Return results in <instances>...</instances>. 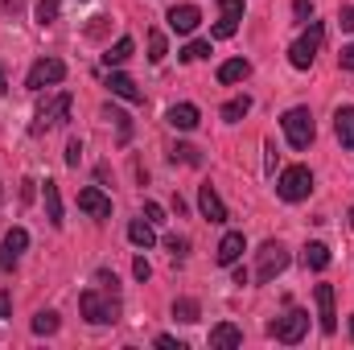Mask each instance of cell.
Returning a JSON list of instances; mask_svg holds the SVG:
<instances>
[{
  "label": "cell",
  "mask_w": 354,
  "mask_h": 350,
  "mask_svg": "<svg viewBox=\"0 0 354 350\" xmlns=\"http://www.w3.org/2000/svg\"><path fill=\"white\" fill-rule=\"evenodd\" d=\"M235 347H243V330L235 322H218L210 330V350H235Z\"/></svg>",
  "instance_id": "cell-16"
},
{
  "label": "cell",
  "mask_w": 354,
  "mask_h": 350,
  "mask_svg": "<svg viewBox=\"0 0 354 350\" xmlns=\"http://www.w3.org/2000/svg\"><path fill=\"white\" fill-rule=\"evenodd\" d=\"M132 272H136V280H149V276H153V268H149V260H145V256H136Z\"/></svg>",
  "instance_id": "cell-39"
},
{
  "label": "cell",
  "mask_w": 354,
  "mask_h": 350,
  "mask_svg": "<svg viewBox=\"0 0 354 350\" xmlns=\"http://www.w3.org/2000/svg\"><path fill=\"white\" fill-rule=\"evenodd\" d=\"M239 21H243V0H218V21H214L210 37H218V42L235 37L239 33Z\"/></svg>",
  "instance_id": "cell-9"
},
{
  "label": "cell",
  "mask_w": 354,
  "mask_h": 350,
  "mask_svg": "<svg viewBox=\"0 0 354 350\" xmlns=\"http://www.w3.org/2000/svg\"><path fill=\"white\" fill-rule=\"evenodd\" d=\"M0 317H12V297L8 293H0Z\"/></svg>",
  "instance_id": "cell-41"
},
{
  "label": "cell",
  "mask_w": 354,
  "mask_h": 350,
  "mask_svg": "<svg viewBox=\"0 0 354 350\" xmlns=\"http://www.w3.org/2000/svg\"><path fill=\"white\" fill-rule=\"evenodd\" d=\"M165 120L174 124L177 132H194V128H198V120H202V111H198L194 103H174V107L165 111Z\"/></svg>",
  "instance_id": "cell-17"
},
{
  "label": "cell",
  "mask_w": 354,
  "mask_h": 350,
  "mask_svg": "<svg viewBox=\"0 0 354 350\" xmlns=\"http://www.w3.org/2000/svg\"><path fill=\"white\" fill-rule=\"evenodd\" d=\"M256 256H260V264H256V280H272V276H280V272L288 268V252H284V243H276V239H268Z\"/></svg>",
  "instance_id": "cell-8"
},
{
  "label": "cell",
  "mask_w": 354,
  "mask_h": 350,
  "mask_svg": "<svg viewBox=\"0 0 354 350\" xmlns=\"http://www.w3.org/2000/svg\"><path fill=\"white\" fill-rule=\"evenodd\" d=\"M169 161H181V165H202L198 149H189V145H177L174 153H169Z\"/></svg>",
  "instance_id": "cell-32"
},
{
  "label": "cell",
  "mask_w": 354,
  "mask_h": 350,
  "mask_svg": "<svg viewBox=\"0 0 354 350\" xmlns=\"http://www.w3.org/2000/svg\"><path fill=\"white\" fill-rule=\"evenodd\" d=\"M145 219H149V223L157 227V223H165V210H161L157 202H145Z\"/></svg>",
  "instance_id": "cell-36"
},
{
  "label": "cell",
  "mask_w": 354,
  "mask_h": 350,
  "mask_svg": "<svg viewBox=\"0 0 354 350\" xmlns=\"http://www.w3.org/2000/svg\"><path fill=\"white\" fill-rule=\"evenodd\" d=\"M198 206H202V214L210 219V223H227V206H223V198H218V190L206 181V185H198Z\"/></svg>",
  "instance_id": "cell-15"
},
{
  "label": "cell",
  "mask_w": 354,
  "mask_h": 350,
  "mask_svg": "<svg viewBox=\"0 0 354 350\" xmlns=\"http://www.w3.org/2000/svg\"><path fill=\"white\" fill-rule=\"evenodd\" d=\"M79 210H87L91 219H111V198L99 185H87V190H79Z\"/></svg>",
  "instance_id": "cell-14"
},
{
  "label": "cell",
  "mask_w": 354,
  "mask_h": 350,
  "mask_svg": "<svg viewBox=\"0 0 354 350\" xmlns=\"http://www.w3.org/2000/svg\"><path fill=\"white\" fill-rule=\"evenodd\" d=\"M313 301H317L322 334H334V330H338V313H334V284H317V288H313Z\"/></svg>",
  "instance_id": "cell-11"
},
{
  "label": "cell",
  "mask_w": 354,
  "mask_h": 350,
  "mask_svg": "<svg viewBox=\"0 0 354 350\" xmlns=\"http://www.w3.org/2000/svg\"><path fill=\"white\" fill-rule=\"evenodd\" d=\"M0 198H4V190H0Z\"/></svg>",
  "instance_id": "cell-46"
},
{
  "label": "cell",
  "mask_w": 354,
  "mask_h": 350,
  "mask_svg": "<svg viewBox=\"0 0 354 350\" xmlns=\"http://www.w3.org/2000/svg\"><path fill=\"white\" fill-rule=\"evenodd\" d=\"M54 330H58V313L54 309H41L33 317V334H54Z\"/></svg>",
  "instance_id": "cell-30"
},
{
  "label": "cell",
  "mask_w": 354,
  "mask_h": 350,
  "mask_svg": "<svg viewBox=\"0 0 354 350\" xmlns=\"http://www.w3.org/2000/svg\"><path fill=\"white\" fill-rule=\"evenodd\" d=\"M41 198H46V219H50V227H62V194H58V181L46 177Z\"/></svg>",
  "instance_id": "cell-20"
},
{
  "label": "cell",
  "mask_w": 354,
  "mask_h": 350,
  "mask_svg": "<svg viewBox=\"0 0 354 350\" xmlns=\"http://www.w3.org/2000/svg\"><path fill=\"white\" fill-rule=\"evenodd\" d=\"M107 87H111V95H120V99H128V103H145V91L136 87L128 75H120V71L107 75Z\"/></svg>",
  "instance_id": "cell-18"
},
{
  "label": "cell",
  "mask_w": 354,
  "mask_h": 350,
  "mask_svg": "<svg viewBox=\"0 0 354 350\" xmlns=\"http://www.w3.org/2000/svg\"><path fill=\"white\" fill-rule=\"evenodd\" d=\"M79 309L91 326H115L120 322V293L115 288H87L79 297Z\"/></svg>",
  "instance_id": "cell-1"
},
{
  "label": "cell",
  "mask_w": 354,
  "mask_h": 350,
  "mask_svg": "<svg viewBox=\"0 0 354 350\" xmlns=\"http://www.w3.org/2000/svg\"><path fill=\"white\" fill-rule=\"evenodd\" d=\"M165 54H169V46H165V33H161V29H153V33H149V62H161Z\"/></svg>",
  "instance_id": "cell-28"
},
{
  "label": "cell",
  "mask_w": 354,
  "mask_h": 350,
  "mask_svg": "<svg viewBox=\"0 0 354 350\" xmlns=\"http://www.w3.org/2000/svg\"><path fill=\"white\" fill-rule=\"evenodd\" d=\"M338 25H342L346 33H354V4H346V8L338 12Z\"/></svg>",
  "instance_id": "cell-37"
},
{
  "label": "cell",
  "mask_w": 354,
  "mask_h": 350,
  "mask_svg": "<svg viewBox=\"0 0 354 350\" xmlns=\"http://www.w3.org/2000/svg\"><path fill=\"white\" fill-rule=\"evenodd\" d=\"M4 91H8V83H4V66H0V95H4Z\"/></svg>",
  "instance_id": "cell-43"
},
{
  "label": "cell",
  "mask_w": 354,
  "mask_h": 350,
  "mask_svg": "<svg viewBox=\"0 0 354 350\" xmlns=\"http://www.w3.org/2000/svg\"><path fill=\"white\" fill-rule=\"evenodd\" d=\"M128 239H132L140 252H149V248L157 243V231H153V223H149V219H132V223H128Z\"/></svg>",
  "instance_id": "cell-23"
},
{
  "label": "cell",
  "mask_w": 354,
  "mask_h": 350,
  "mask_svg": "<svg viewBox=\"0 0 354 350\" xmlns=\"http://www.w3.org/2000/svg\"><path fill=\"white\" fill-rule=\"evenodd\" d=\"M174 317L177 322H198V317H202V305H198L194 297H177L174 301Z\"/></svg>",
  "instance_id": "cell-26"
},
{
  "label": "cell",
  "mask_w": 354,
  "mask_h": 350,
  "mask_svg": "<svg viewBox=\"0 0 354 350\" xmlns=\"http://www.w3.org/2000/svg\"><path fill=\"white\" fill-rule=\"evenodd\" d=\"M157 347L161 350H185V342H177L174 334H157Z\"/></svg>",
  "instance_id": "cell-38"
},
{
  "label": "cell",
  "mask_w": 354,
  "mask_h": 350,
  "mask_svg": "<svg viewBox=\"0 0 354 350\" xmlns=\"http://www.w3.org/2000/svg\"><path fill=\"white\" fill-rule=\"evenodd\" d=\"M243 252H248L243 231H227V235H223V243H218V252H214V260L223 264V268H235V264L243 260Z\"/></svg>",
  "instance_id": "cell-12"
},
{
  "label": "cell",
  "mask_w": 354,
  "mask_h": 350,
  "mask_svg": "<svg viewBox=\"0 0 354 350\" xmlns=\"http://www.w3.org/2000/svg\"><path fill=\"white\" fill-rule=\"evenodd\" d=\"M351 227H354V206H351Z\"/></svg>",
  "instance_id": "cell-45"
},
{
  "label": "cell",
  "mask_w": 354,
  "mask_h": 350,
  "mask_svg": "<svg viewBox=\"0 0 354 350\" xmlns=\"http://www.w3.org/2000/svg\"><path fill=\"white\" fill-rule=\"evenodd\" d=\"M210 54V42H189V46H181L177 50V58L181 62H198V58H206Z\"/></svg>",
  "instance_id": "cell-29"
},
{
  "label": "cell",
  "mask_w": 354,
  "mask_h": 350,
  "mask_svg": "<svg viewBox=\"0 0 354 350\" xmlns=\"http://www.w3.org/2000/svg\"><path fill=\"white\" fill-rule=\"evenodd\" d=\"M62 79H66V62H62V58H37V62L29 66L25 87L29 91H46V87H58Z\"/></svg>",
  "instance_id": "cell-7"
},
{
  "label": "cell",
  "mask_w": 354,
  "mask_h": 350,
  "mask_svg": "<svg viewBox=\"0 0 354 350\" xmlns=\"http://www.w3.org/2000/svg\"><path fill=\"white\" fill-rule=\"evenodd\" d=\"M79 161H83V140L71 136V145H66V165H79Z\"/></svg>",
  "instance_id": "cell-35"
},
{
  "label": "cell",
  "mask_w": 354,
  "mask_h": 350,
  "mask_svg": "<svg viewBox=\"0 0 354 350\" xmlns=\"http://www.w3.org/2000/svg\"><path fill=\"white\" fill-rule=\"evenodd\" d=\"M338 62H342V71H354V42H351V46H342Z\"/></svg>",
  "instance_id": "cell-40"
},
{
  "label": "cell",
  "mask_w": 354,
  "mask_h": 350,
  "mask_svg": "<svg viewBox=\"0 0 354 350\" xmlns=\"http://www.w3.org/2000/svg\"><path fill=\"white\" fill-rule=\"evenodd\" d=\"M280 128H284V136H288L292 149H309L313 136H317V124H313V111L309 107H288L280 116Z\"/></svg>",
  "instance_id": "cell-4"
},
{
  "label": "cell",
  "mask_w": 354,
  "mask_h": 350,
  "mask_svg": "<svg viewBox=\"0 0 354 350\" xmlns=\"http://www.w3.org/2000/svg\"><path fill=\"white\" fill-rule=\"evenodd\" d=\"M351 338H354V313H351Z\"/></svg>",
  "instance_id": "cell-44"
},
{
  "label": "cell",
  "mask_w": 354,
  "mask_h": 350,
  "mask_svg": "<svg viewBox=\"0 0 354 350\" xmlns=\"http://www.w3.org/2000/svg\"><path fill=\"white\" fill-rule=\"evenodd\" d=\"M132 50H136V46H132V37H120V42L103 54V62H107V66H124V62L132 58Z\"/></svg>",
  "instance_id": "cell-25"
},
{
  "label": "cell",
  "mask_w": 354,
  "mask_h": 350,
  "mask_svg": "<svg viewBox=\"0 0 354 350\" xmlns=\"http://www.w3.org/2000/svg\"><path fill=\"white\" fill-rule=\"evenodd\" d=\"M305 330H309V313L297 309V305H292L284 317H276V322L268 326V334H272L276 342H284V347H297V342L305 338Z\"/></svg>",
  "instance_id": "cell-6"
},
{
  "label": "cell",
  "mask_w": 354,
  "mask_h": 350,
  "mask_svg": "<svg viewBox=\"0 0 354 350\" xmlns=\"http://www.w3.org/2000/svg\"><path fill=\"white\" fill-rule=\"evenodd\" d=\"M165 21H169L174 33H194V29L202 25V12H198V4H174V8L165 12Z\"/></svg>",
  "instance_id": "cell-13"
},
{
  "label": "cell",
  "mask_w": 354,
  "mask_h": 350,
  "mask_svg": "<svg viewBox=\"0 0 354 350\" xmlns=\"http://www.w3.org/2000/svg\"><path fill=\"white\" fill-rule=\"evenodd\" d=\"M330 260H334V256H330V248H326L322 239L305 243V252H301V264H305V268H313V272H326V268H330Z\"/></svg>",
  "instance_id": "cell-21"
},
{
  "label": "cell",
  "mask_w": 354,
  "mask_h": 350,
  "mask_svg": "<svg viewBox=\"0 0 354 350\" xmlns=\"http://www.w3.org/2000/svg\"><path fill=\"white\" fill-rule=\"evenodd\" d=\"M58 8H62V0H37V25H54Z\"/></svg>",
  "instance_id": "cell-31"
},
{
  "label": "cell",
  "mask_w": 354,
  "mask_h": 350,
  "mask_svg": "<svg viewBox=\"0 0 354 350\" xmlns=\"http://www.w3.org/2000/svg\"><path fill=\"white\" fill-rule=\"evenodd\" d=\"M334 132H338L342 149H354V107H338L334 111Z\"/></svg>",
  "instance_id": "cell-22"
},
{
  "label": "cell",
  "mask_w": 354,
  "mask_h": 350,
  "mask_svg": "<svg viewBox=\"0 0 354 350\" xmlns=\"http://www.w3.org/2000/svg\"><path fill=\"white\" fill-rule=\"evenodd\" d=\"M322 42H326V25H322V21H309L305 33L288 46V62H292L297 71H309V66L317 62V54H322Z\"/></svg>",
  "instance_id": "cell-2"
},
{
  "label": "cell",
  "mask_w": 354,
  "mask_h": 350,
  "mask_svg": "<svg viewBox=\"0 0 354 350\" xmlns=\"http://www.w3.org/2000/svg\"><path fill=\"white\" fill-rule=\"evenodd\" d=\"M103 116H107V120H115V132H120V145H128V140H132V120H128V116H124L120 107H111V103L103 107Z\"/></svg>",
  "instance_id": "cell-27"
},
{
  "label": "cell",
  "mask_w": 354,
  "mask_h": 350,
  "mask_svg": "<svg viewBox=\"0 0 354 350\" xmlns=\"http://www.w3.org/2000/svg\"><path fill=\"white\" fill-rule=\"evenodd\" d=\"M165 248H169V256H174V260H185V252H189V239H177V235H169V239H165Z\"/></svg>",
  "instance_id": "cell-33"
},
{
  "label": "cell",
  "mask_w": 354,
  "mask_h": 350,
  "mask_svg": "<svg viewBox=\"0 0 354 350\" xmlns=\"http://www.w3.org/2000/svg\"><path fill=\"white\" fill-rule=\"evenodd\" d=\"M264 153H268V174H276V145L272 140L264 145Z\"/></svg>",
  "instance_id": "cell-42"
},
{
  "label": "cell",
  "mask_w": 354,
  "mask_h": 350,
  "mask_svg": "<svg viewBox=\"0 0 354 350\" xmlns=\"http://www.w3.org/2000/svg\"><path fill=\"white\" fill-rule=\"evenodd\" d=\"M66 120H71V91H58V95H50V99L33 111L29 132H33V136H46L50 128H58V124H66Z\"/></svg>",
  "instance_id": "cell-3"
},
{
  "label": "cell",
  "mask_w": 354,
  "mask_h": 350,
  "mask_svg": "<svg viewBox=\"0 0 354 350\" xmlns=\"http://www.w3.org/2000/svg\"><path fill=\"white\" fill-rule=\"evenodd\" d=\"M25 248H29V231L25 227H12L4 239H0V272H12L21 256H25Z\"/></svg>",
  "instance_id": "cell-10"
},
{
  "label": "cell",
  "mask_w": 354,
  "mask_h": 350,
  "mask_svg": "<svg viewBox=\"0 0 354 350\" xmlns=\"http://www.w3.org/2000/svg\"><path fill=\"white\" fill-rule=\"evenodd\" d=\"M248 111H252V95H235L231 103H223V120H227V124H239Z\"/></svg>",
  "instance_id": "cell-24"
},
{
  "label": "cell",
  "mask_w": 354,
  "mask_h": 350,
  "mask_svg": "<svg viewBox=\"0 0 354 350\" xmlns=\"http://www.w3.org/2000/svg\"><path fill=\"white\" fill-rule=\"evenodd\" d=\"M248 75H252V62H248V58H227V62L218 66V83H223V87H231V83H243Z\"/></svg>",
  "instance_id": "cell-19"
},
{
  "label": "cell",
  "mask_w": 354,
  "mask_h": 350,
  "mask_svg": "<svg viewBox=\"0 0 354 350\" xmlns=\"http://www.w3.org/2000/svg\"><path fill=\"white\" fill-rule=\"evenodd\" d=\"M292 17H297L301 25H309V21H313V4H309V0H292Z\"/></svg>",
  "instance_id": "cell-34"
},
{
  "label": "cell",
  "mask_w": 354,
  "mask_h": 350,
  "mask_svg": "<svg viewBox=\"0 0 354 350\" xmlns=\"http://www.w3.org/2000/svg\"><path fill=\"white\" fill-rule=\"evenodd\" d=\"M276 194H280L284 202H305V198L313 194V174H309V165H288L284 174L276 177Z\"/></svg>",
  "instance_id": "cell-5"
}]
</instances>
